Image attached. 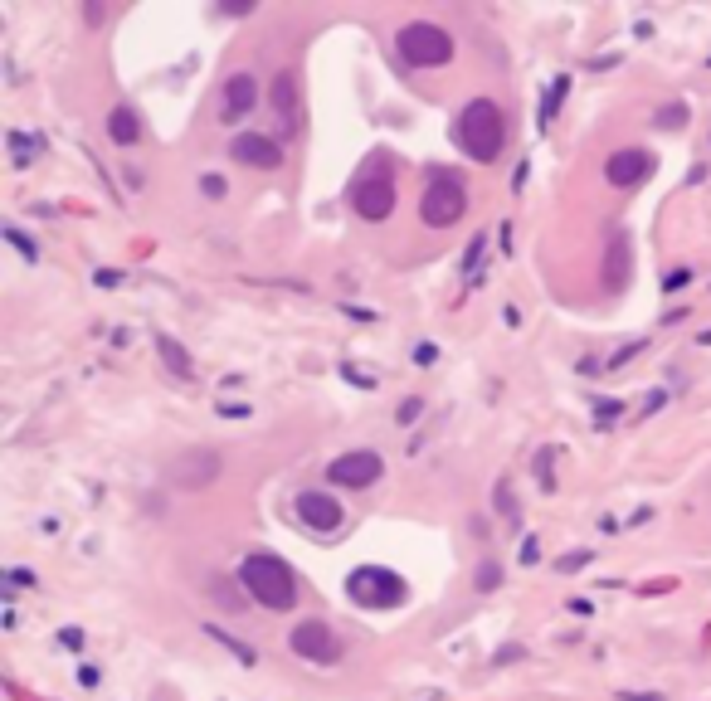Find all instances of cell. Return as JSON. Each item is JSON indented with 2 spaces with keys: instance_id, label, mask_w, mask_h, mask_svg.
<instances>
[{
  "instance_id": "19",
  "label": "cell",
  "mask_w": 711,
  "mask_h": 701,
  "mask_svg": "<svg viewBox=\"0 0 711 701\" xmlns=\"http://www.w3.org/2000/svg\"><path fill=\"white\" fill-rule=\"evenodd\" d=\"M497 585H502V570H497V565H492V560H487L483 570H478V590H497Z\"/></svg>"
},
{
  "instance_id": "6",
  "label": "cell",
  "mask_w": 711,
  "mask_h": 701,
  "mask_svg": "<svg viewBox=\"0 0 711 701\" xmlns=\"http://www.w3.org/2000/svg\"><path fill=\"white\" fill-rule=\"evenodd\" d=\"M351 210L361 215V220H385L390 210H395V181L375 166V171H366L361 181L351 185Z\"/></svg>"
},
{
  "instance_id": "24",
  "label": "cell",
  "mask_w": 711,
  "mask_h": 701,
  "mask_svg": "<svg viewBox=\"0 0 711 701\" xmlns=\"http://www.w3.org/2000/svg\"><path fill=\"white\" fill-rule=\"evenodd\" d=\"M702 346H711V332H702Z\"/></svg>"
},
{
  "instance_id": "3",
  "label": "cell",
  "mask_w": 711,
  "mask_h": 701,
  "mask_svg": "<svg viewBox=\"0 0 711 701\" xmlns=\"http://www.w3.org/2000/svg\"><path fill=\"white\" fill-rule=\"evenodd\" d=\"M395 49H400V59H405L410 69H439V64L453 59L449 30H439V25H429V20L405 25V30L395 35Z\"/></svg>"
},
{
  "instance_id": "1",
  "label": "cell",
  "mask_w": 711,
  "mask_h": 701,
  "mask_svg": "<svg viewBox=\"0 0 711 701\" xmlns=\"http://www.w3.org/2000/svg\"><path fill=\"white\" fill-rule=\"evenodd\" d=\"M239 585L249 590L254 604L263 609H293L298 604V580H293V570L278 560V555H249L244 565H239Z\"/></svg>"
},
{
  "instance_id": "14",
  "label": "cell",
  "mask_w": 711,
  "mask_h": 701,
  "mask_svg": "<svg viewBox=\"0 0 711 701\" xmlns=\"http://www.w3.org/2000/svg\"><path fill=\"white\" fill-rule=\"evenodd\" d=\"M220 473V453L215 448H195L181 458V468H176V482H186V487H200V482H210Z\"/></svg>"
},
{
  "instance_id": "9",
  "label": "cell",
  "mask_w": 711,
  "mask_h": 701,
  "mask_svg": "<svg viewBox=\"0 0 711 701\" xmlns=\"http://www.w3.org/2000/svg\"><path fill=\"white\" fill-rule=\"evenodd\" d=\"M268 98H273V112L283 117V127H288V132H298L302 127V78H298V69H278Z\"/></svg>"
},
{
  "instance_id": "15",
  "label": "cell",
  "mask_w": 711,
  "mask_h": 701,
  "mask_svg": "<svg viewBox=\"0 0 711 701\" xmlns=\"http://www.w3.org/2000/svg\"><path fill=\"white\" fill-rule=\"evenodd\" d=\"M624 283H629V239L614 229L609 254H604V288H624Z\"/></svg>"
},
{
  "instance_id": "22",
  "label": "cell",
  "mask_w": 711,
  "mask_h": 701,
  "mask_svg": "<svg viewBox=\"0 0 711 701\" xmlns=\"http://www.w3.org/2000/svg\"><path fill=\"white\" fill-rule=\"evenodd\" d=\"M414 419H419V400H410V405L400 409V424H414Z\"/></svg>"
},
{
  "instance_id": "11",
  "label": "cell",
  "mask_w": 711,
  "mask_h": 701,
  "mask_svg": "<svg viewBox=\"0 0 711 701\" xmlns=\"http://www.w3.org/2000/svg\"><path fill=\"white\" fill-rule=\"evenodd\" d=\"M653 171V156L643 147H629V151H619V156H609V166H604V176L619 185V190H629V185H638L643 176Z\"/></svg>"
},
{
  "instance_id": "20",
  "label": "cell",
  "mask_w": 711,
  "mask_h": 701,
  "mask_svg": "<svg viewBox=\"0 0 711 701\" xmlns=\"http://www.w3.org/2000/svg\"><path fill=\"white\" fill-rule=\"evenodd\" d=\"M205 195H210V200H220V195H225V181H220V176H205Z\"/></svg>"
},
{
  "instance_id": "5",
  "label": "cell",
  "mask_w": 711,
  "mask_h": 701,
  "mask_svg": "<svg viewBox=\"0 0 711 701\" xmlns=\"http://www.w3.org/2000/svg\"><path fill=\"white\" fill-rule=\"evenodd\" d=\"M346 594L361 604V609H385V604H400L405 599V585H400V575H390V570H356L351 580H346Z\"/></svg>"
},
{
  "instance_id": "8",
  "label": "cell",
  "mask_w": 711,
  "mask_h": 701,
  "mask_svg": "<svg viewBox=\"0 0 711 701\" xmlns=\"http://www.w3.org/2000/svg\"><path fill=\"white\" fill-rule=\"evenodd\" d=\"M385 473V458L375 453V448H356V453H341L337 463L327 468V478L337 482V487H371L380 482Z\"/></svg>"
},
{
  "instance_id": "18",
  "label": "cell",
  "mask_w": 711,
  "mask_h": 701,
  "mask_svg": "<svg viewBox=\"0 0 711 701\" xmlns=\"http://www.w3.org/2000/svg\"><path fill=\"white\" fill-rule=\"evenodd\" d=\"M565 88H570V83H565V78H556V88H551V98L541 103V122H551V117H556V108H561V98H565Z\"/></svg>"
},
{
  "instance_id": "10",
  "label": "cell",
  "mask_w": 711,
  "mask_h": 701,
  "mask_svg": "<svg viewBox=\"0 0 711 701\" xmlns=\"http://www.w3.org/2000/svg\"><path fill=\"white\" fill-rule=\"evenodd\" d=\"M298 517L312 526V531H337L341 526V502L337 497H327V492H302L298 497Z\"/></svg>"
},
{
  "instance_id": "13",
  "label": "cell",
  "mask_w": 711,
  "mask_h": 701,
  "mask_svg": "<svg viewBox=\"0 0 711 701\" xmlns=\"http://www.w3.org/2000/svg\"><path fill=\"white\" fill-rule=\"evenodd\" d=\"M254 93H259V88H254V78L249 74H234L225 83V98H220V117H225V122H239V117H249V108H254Z\"/></svg>"
},
{
  "instance_id": "4",
  "label": "cell",
  "mask_w": 711,
  "mask_h": 701,
  "mask_svg": "<svg viewBox=\"0 0 711 701\" xmlns=\"http://www.w3.org/2000/svg\"><path fill=\"white\" fill-rule=\"evenodd\" d=\"M463 210H468L463 181H458L453 171H434L429 185H424V220L434 224V229H449V224L463 220Z\"/></svg>"
},
{
  "instance_id": "23",
  "label": "cell",
  "mask_w": 711,
  "mask_h": 701,
  "mask_svg": "<svg viewBox=\"0 0 711 701\" xmlns=\"http://www.w3.org/2000/svg\"><path fill=\"white\" fill-rule=\"evenodd\" d=\"M580 565H585V551H575V555H565L561 560V570H580Z\"/></svg>"
},
{
  "instance_id": "17",
  "label": "cell",
  "mask_w": 711,
  "mask_h": 701,
  "mask_svg": "<svg viewBox=\"0 0 711 701\" xmlns=\"http://www.w3.org/2000/svg\"><path fill=\"white\" fill-rule=\"evenodd\" d=\"M156 351H161V361H166V366L176 370L181 380H190V375H195V366H190V356L181 351V341H171V336H156Z\"/></svg>"
},
{
  "instance_id": "2",
  "label": "cell",
  "mask_w": 711,
  "mask_h": 701,
  "mask_svg": "<svg viewBox=\"0 0 711 701\" xmlns=\"http://www.w3.org/2000/svg\"><path fill=\"white\" fill-rule=\"evenodd\" d=\"M502 137H507V122H502L497 103L478 98V103L463 108V117H458V142H463V151H468L473 161H492V156L502 151Z\"/></svg>"
},
{
  "instance_id": "7",
  "label": "cell",
  "mask_w": 711,
  "mask_h": 701,
  "mask_svg": "<svg viewBox=\"0 0 711 701\" xmlns=\"http://www.w3.org/2000/svg\"><path fill=\"white\" fill-rule=\"evenodd\" d=\"M293 653L307 658V663L332 667V663H341V638L322 619H307V624L293 628Z\"/></svg>"
},
{
  "instance_id": "16",
  "label": "cell",
  "mask_w": 711,
  "mask_h": 701,
  "mask_svg": "<svg viewBox=\"0 0 711 701\" xmlns=\"http://www.w3.org/2000/svg\"><path fill=\"white\" fill-rule=\"evenodd\" d=\"M108 137H113L117 147H132V142L142 137V122H137V112H132V108H113V117H108Z\"/></svg>"
},
{
  "instance_id": "21",
  "label": "cell",
  "mask_w": 711,
  "mask_h": 701,
  "mask_svg": "<svg viewBox=\"0 0 711 701\" xmlns=\"http://www.w3.org/2000/svg\"><path fill=\"white\" fill-rule=\"evenodd\" d=\"M658 127H682V108H668V117H658Z\"/></svg>"
},
{
  "instance_id": "12",
  "label": "cell",
  "mask_w": 711,
  "mask_h": 701,
  "mask_svg": "<svg viewBox=\"0 0 711 701\" xmlns=\"http://www.w3.org/2000/svg\"><path fill=\"white\" fill-rule=\"evenodd\" d=\"M234 161H244V166H278L283 161V151L278 142H268V137H254V132H244V137H234V147H229Z\"/></svg>"
}]
</instances>
